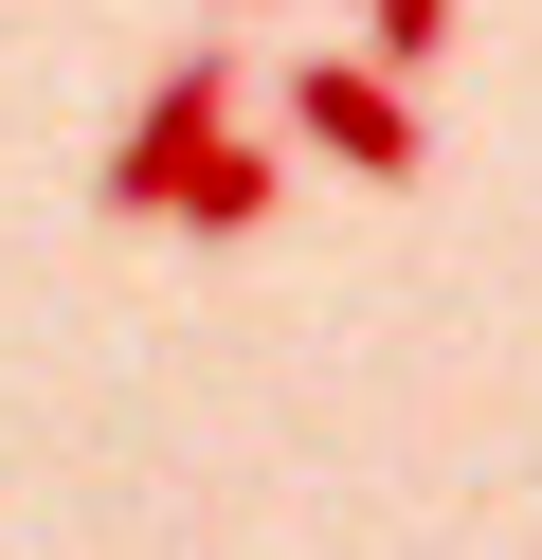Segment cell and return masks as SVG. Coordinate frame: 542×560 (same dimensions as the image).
Instances as JSON below:
<instances>
[{"instance_id": "6da1fadb", "label": "cell", "mask_w": 542, "mask_h": 560, "mask_svg": "<svg viewBox=\"0 0 542 560\" xmlns=\"http://www.w3.org/2000/svg\"><path fill=\"white\" fill-rule=\"evenodd\" d=\"M199 145H235V73L217 55H163L127 109V145H108V218H163L181 182H199Z\"/></svg>"}, {"instance_id": "7a4b0ae2", "label": "cell", "mask_w": 542, "mask_h": 560, "mask_svg": "<svg viewBox=\"0 0 542 560\" xmlns=\"http://www.w3.org/2000/svg\"><path fill=\"white\" fill-rule=\"evenodd\" d=\"M289 145H308V163H344V182H416V163H434V127H416V91H397V73L308 55V73H289Z\"/></svg>"}, {"instance_id": "3957f363", "label": "cell", "mask_w": 542, "mask_h": 560, "mask_svg": "<svg viewBox=\"0 0 542 560\" xmlns=\"http://www.w3.org/2000/svg\"><path fill=\"white\" fill-rule=\"evenodd\" d=\"M272 218V145H199V182L163 199V235H253Z\"/></svg>"}, {"instance_id": "277c9868", "label": "cell", "mask_w": 542, "mask_h": 560, "mask_svg": "<svg viewBox=\"0 0 542 560\" xmlns=\"http://www.w3.org/2000/svg\"><path fill=\"white\" fill-rule=\"evenodd\" d=\"M434 55H452V0H361V73H397V91H416Z\"/></svg>"}]
</instances>
